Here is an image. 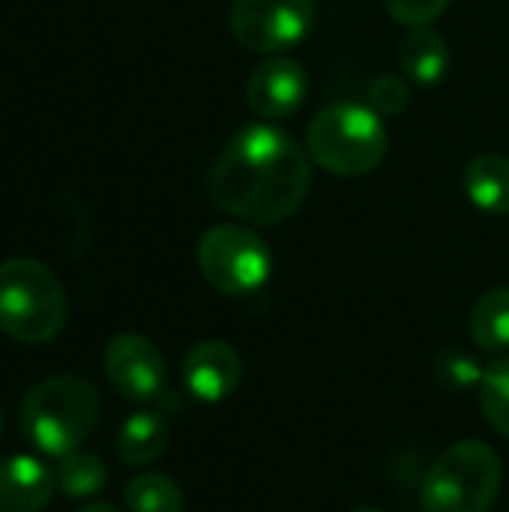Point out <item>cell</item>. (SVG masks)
I'll list each match as a JSON object with an SVG mask.
<instances>
[{
    "mask_svg": "<svg viewBox=\"0 0 509 512\" xmlns=\"http://www.w3.org/2000/svg\"><path fill=\"white\" fill-rule=\"evenodd\" d=\"M312 186L306 147L270 120L243 126L216 156L207 189L219 210L249 225H282Z\"/></svg>",
    "mask_w": 509,
    "mask_h": 512,
    "instance_id": "obj_1",
    "label": "cell"
},
{
    "mask_svg": "<svg viewBox=\"0 0 509 512\" xmlns=\"http://www.w3.org/2000/svg\"><path fill=\"white\" fill-rule=\"evenodd\" d=\"M390 135L384 117L366 102H333L315 114L306 129L312 165L333 177L372 174L387 159Z\"/></svg>",
    "mask_w": 509,
    "mask_h": 512,
    "instance_id": "obj_2",
    "label": "cell"
},
{
    "mask_svg": "<svg viewBox=\"0 0 509 512\" xmlns=\"http://www.w3.org/2000/svg\"><path fill=\"white\" fill-rule=\"evenodd\" d=\"M99 417V393L78 375H54L36 384L18 411L24 438L45 456L63 459L81 450Z\"/></svg>",
    "mask_w": 509,
    "mask_h": 512,
    "instance_id": "obj_3",
    "label": "cell"
},
{
    "mask_svg": "<svg viewBox=\"0 0 509 512\" xmlns=\"http://www.w3.org/2000/svg\"><path fill=\"white\" fill-rule=\"evenodd\" d=\"M66 315V291L42 261L9 258L0 264V333L42 345L60 336Z\"/></svg>",
    "mask_w": 509,
    "mask_h": 512,
    "instance_id": "obj_4",
    "label": "cell"
},
{
    "mask_svg": "<svg viewBox=\"0 0 509 512\" xmlns=\"http://www.w3.org/2000/svg\"><path fill=\"white\" fill-rule=\"evenodd\" d=\"M501 480V459L489 444H450L423 477V507L426 512H489Z\"/></svg>",
    "mask_w": 509,
    "mask_h": 512,
    "instance_id": "obj_5",
    "label": "cell"
},
{
    "mask_svg": "<svg viewBox=\"0 0 509 512\" xmlns=\"http://www.w3.org/2000/svg\"><path fill=\"white\" fill-rule=\"evenodd\" d=\"M195 258L210 288L225 297H249L273 273L270 246L246 225H213L201 234Z\"/></svg>",
    "mask_w": 509,
    "mask_h": 512,
    "instance_id": "obj_6",
    "label": "cell"
},
{
    "mask_svg": "<svg viewBox=\"0 0 509 512\" xmlns=\"http://www.w3.org/2000/svg\"><path fill=\"white\" fill-rule=\"evenodd\" d=\"M315 0H234L231 3V33L255 54H285L300 45L315 27Z\"/></svg>",
    "mask_w": 509,
    "mask_h": 512,
    "instance_id": "obj_7",
    "label": "cell"
},
{
    "mask_svg": "<svg viewBox=\"0 0 509 512\" xmlns=\"http://www.w3.org/2000/svg\"><path fill=\"white\" fill-rule=\"evenodd\" d=\"M102 369L108 384L129 402H156L165 393L168 369L162 351L138 333H120L105 345Z\"/></svg>",
    "mask_w": 509,
    "mask_h": 512,
    "instance_id": "obj_8",
    "label": "cell"
},
{
    "mask_svg": "<svg viewBox=\"0 0 509 512\" xmlns=\"http://www.w3.org/2000/svg\"><path fill=\"white\" fill-rule=\"evenodd\" d=\"M309 93V75L300 60L273 54L246 78V105L261 120H285L300 111Z\"/></svg>",
    "mask_w": 509,
    "mask_h": 512,
    "instance_id": "obj_9",
    "label": "cell"
},
{
    "mask_svg": "<svg viewBox=\"0 0 509 512\" xmlns=\"http://www.w3.org/2000/svg\"><path fill=\"white\" fill-rule=\"evenodd\" d=\"M240 381H243V360L222 339L198 342L183 357V384L198 402L207 405L225 402L228 396L237 393Z\"/></svg>",
    "mask_w": 509,
    "mask_h": 512,
    "instance_id": "obj_10",
    "label": "cell"
},
{
    "mask_svg": "<svg viewBox=\"0 0 509 512\" xmlns=\"http://www.w3.org/2000/svg\"><path fill=\"white\" fill-rule=\"evenodd\" d=\"M57 495L54 471L36 456L0 459V512H39Z\"/></svg>",
    "mask_w": 509,
    "mask_h": 512,
    "instance_id": "obj_11",
    "label": "cell"
},
{
    "mask_svg": "<svg viewBox=\"0 0 509 512\" xmlns=\"http://www.w3.org/2000/svg\"><path fill=\"white\" fill-rule=\"evenodd\" d=\"M399 66L402 72L423 87H432L447 78L453 66V54L447 39L432 27H408L402 45H399Z\"/></svg>",
    "mask_w": 509,
    "mask_h": 512,
    "instance_id": "obj_12",
    "label": "cell"
},
{
    "mask_svg": "<svg viewBox=\"0 0 509 512\" xmlns=\"http://www.w3.org/2000/svg\"><path fill=\"white\" fill-rule=\"evenodd\" d=\"M171 444V429L162 414L156 411H138L126 417V423L117 429L114 453L129 468H147L165 456Z\"/></svg>",
    "mask_w": 509,
    "mask_h": 512,
    "instance_id": "obj_13",
    "label": "cell"
},
{
    "mask_svg": "<svg viewBox=\"0 0 509 512\" xmlns=\"http://www.w3.org/2000/svg\"><path fill=\"white\" fill-rule=\"evenodd\" d=\"M462 186L468 201L489 213L509 216V159L501 153H480L462 171Z\"/></svg>",
    "mask_w": 509,
    "mask_h": 512,
    "instance_id": "obj_14",
    "label": "cell"
},
{
    "mask_svg": "<svg viewBox=\"0 0 509 512\" xmlns=\"http://www.w3.org/2000/svg\"><path fill=\"white\" fill-rule=\"evenodd\" d=\"M471 339L486 354L509 351V288L486 291L471 309Z\"/></svg>",
    "mask_w": 509,
    "mask_h": 512,
    "instance_id": "obj_15",
    "label": "cell"
},
{
    "mask_svg": "<svg viewBox=\"0 0 509 512\" xmlns=\"http://www.w3.org/2000/svg\"><path fill=\"white\" fill-rule=\"evenodd\" d=\"M54 480H57V492L66 495L69 501H87L96 498L105 483H108V468L99 456L75 450L66 453L57 468H54Z\"/></svg>",
    "mask_w": 509,
    "mask_h": 512,
    "instance_id": "obj_16",
    "label": "cell"
},
{
    "mask_svg": "<svg viewBox=\"0 0 509 512\" xmlns=\"http://www.w3.org/2000/svg\"><path fill=\"white\" fill-rule=\"evenodd\" d=\"M123 498H126L129 512H183L180 486L171 477L156 474V471L132 477Z\"/></svg>",
    "mask_w": 509,
    "mask_h": 512,
    "instance_id": "obj_17",
    "label": "cell"
},
{
    "mask_svg": "<svg viewBox=\"0 0 509 512\" xmlns=\"http://www.w3.org/2000/svg\"><path fill=\"white\" fill-rule=\"evenodd\" d=\"M486 369L480 366V360L462 348H444L435 357V381L447 390V393H468V390H480Z\"/></svg>",
    "mask_w": 509,
    "mask_h": 512,
    "instance_id": "obj_18",
    "label": "cell"
},
{
    "mask_svg": "<svg viewBox=\"0 0 509 512\" xmlns=\"http://www.w3.org/2000/svg\"><path fill=\"white\" fill-rule=\"evenodd\" d=\"M480 408L489 426L509 438V357L492 363L480 384Z\"/></svg>",
    "mask_w": 509,
    "mask_h": 512,
    "instance_id": "obj_19",
    "label": "cell"
},
{
    "mask_svg": "<svg viewBox=\"0 0 509 512\" xmlns=\"http://www.w3.org/2000/svg\"><path fill=\"white\" fill-rule=\"evenodd\" d=\"M411 102V90L405 84V78L399 75H378L369 84V108H375L381 117H396L408 108Z\"/></svg>",
    "mask_w": 509,
    "mask_h": 512,
    "instance_id": "obj_20",
    "label": "cell"
},
{
    "mask_svg": "<svg viewBox=\"0 0 509 512\" xmlns=\"http://www.w3.org/2000/svg\"><path fill=\"white\" fill-rule=\"evenodd\" d=\"M453 0H384V9L405 27H426L438 21Z\"/></svg>",
    "mask_w": 509,
    "mask_h": 512,
    "instance_id": "obj_21",
    "label": "cell"
},
{
    "mask_svg": "<svg viewBox=\"0 0 509 512\" xmlns=\"http://www.w3.org/2000/svg\"><path fill=\"white\" fill-rule=\"evenodd\" d=\"M78 512H117L111 504H87V507H81Z\"/></svg>",
    "mask_w": 509,
    "mask_h": 512,
    "instance_id": "obj_22",
    "label": "cell"
},
{
    "mask_svg": "<svg viewBox=\"0 0 509 512\" xmlns=\"http://www.w3.org/2000/svg\"><path fill=\"white\" fill-rule=\"evenodd\" d=\"M351 512H384V510H378V507H357V510H351Z\"/></svg>",
    "mask_w": 509,
    "mask_h": 512,
    "instance_id": "obj_23",
    "label": "cell"
},
{
    "mask_svg": "<svg viewBox=\"0 0 509 512\" xmlns=\"http://www.w3.org/2000/svg\"><path fill=\"white\" fill-rule=\"evenodd\" d=\"M0 435H3V414H0Z\"/></svg>",
    "mask_w": 509,
    "mask_h": 512,
    "instance_id": "obj_24",
    "label": "cell"
}]
</instances>
